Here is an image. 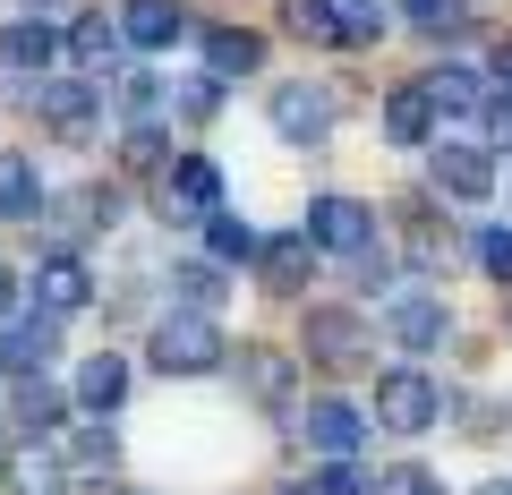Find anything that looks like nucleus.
Here are the masks:
<instances>
[{
    "instance_id": "nucleus-1",
    "label": "nucleus",
    "mask_w": 512,
    "mask_h": 495,
    "mask_svg": "<svg viewBox=\"0 0 512 495\" xmlns=\"http://www.w3.org/2000/svg\"><path fill=\"white\" fill-rule=\"evenodd\" d=\"M146 359L163 367V376H214V367L231 359V342H222V325H214L205 308H171L163 325H154Z\"/></svg>"
},
{
    "instance_id": "nucleus-2",
    "label": "nucleus",
    "mask_w": 512,
    "mask_h": 495,
    "mask_svg": "<svg viewBox=\"0 0 512 495\" xmlns=\"http://www.w3.org/2000/svg\"><path fill=\"white\" fill-rule=\"evenodd\" d=\"M436 419H444V385L427 376V367H384V376H376V427H393V436H427Z\"/></svg>"
},
{
    "instance_id": "nucleus-3",
    "label": "nucleus",
    "mask_w": 512,
    "mask_h": 495,
    "mask_svg": "<svg viewBox=\"0 0 512 495\" xmlns=\"http://www.w3.org/2000/svg\"><path fill=\"white\" fill-rule=\"evenodd\" d=\"M299 239H308L316 257H342V265H359L367 248H384V239H376V205H359V197H316Z\"/></svg>"
},
{
    "instance_id": "nucleus-4",
    "label": "nucleus",
    "mask_w": 512,
    "mask_h": 495,
    "mask_svg": "<svg viewBox=\"0 0 512 495\" xmlns=\"http://www.w3.org/2000/svg\"><path fill=\"white\" fill-rule=\"evenodd\" d=\"M111 26H120V52H163V43L188 35V9L180 0H120Z\"/></svg>"
},
{
    "instance_id": "nucleus-5",
    "label": "nucleus",
    "mask_w": 512,
    "mask_h": 495,
    "mask_svg": "<svg viewBox=\"0 0 512 495\" xmlns=\"http://www.w3.org/2000/svg\"><path fill=\"white\" fill-rule=\"evenodd\" d=\"M308 350H316V359H333V367H359L367 350H376V316H359V308H316V316H308Z\"/></svg>"
},
{
    "instance_id": "nucleus-6",
    "label": "nucleus",
    "mask_w": 512,
    "mask_h": 495,
    "mask_svg": "<svg viewBox=\"0 0 512 495\" xmlns=\"http://www.w3.org/2000/svg\"><path fill=\"white\" fill-rule=\"evenodd\" d=\"M436 197H453V205H478V197H495V154L487 146H444L436 137Z\"/></svg>"
},
{
    "instance_id": "nucleus-7",
    "label": "nucleus",
    "mask_w": 512,
    "mask_h": 495,
    "mask_svg": "<svg viewBox=\"0 0 512 495\" xmlns=\"http://www.w3.org/2000/svg\"><path fill=\"white\" fill-rule=\"evenodd\" d=\"M325 129H333V94H325V86L299 77V86L274 94V137H282V146H316Z\"/></svg>"
},
{
    "instance_id": "nucleus-8",
    "label": "nucleus",
    "mask_w": 512,
    "mask_h": 495,
    "mask_svg": "<svg viewBox=\"0 0 512 495\" xmlns=\"http://www.w3.org/2000/svg\"><path fill=\"white\" fill-rule=\"evenodd\" d=\"M299 436L316 444V461H359V444H367V419H359L350 402H308Z\"/></svg>"
},
{
    "instance_id": "nucleus-9",
    "label": "nucleus",
    "mask_w": 512,
    "mask_h": 495,
    "mask_svg": "<svg viewBox=\"0 0 512 495\" xmlns=\"http://www.w3.org/2000/svg\"><path fill=\"white\" fill-rule=\"evenodd\" d=\"M256 274H265V291H274V299H299V291H308V274H316V248L299 231L256 239Z\"/></svg>"
},
{
    "instance_id": "nucleus-10",
    "label": "nucleus",
    "mask_w": 512,
    "mask_h": 495,
    "mask_svg": "<svg viewBox=\"0 0 512 495\" xmlns=\"http://www.w3.org/2000/svg\"><path fill=\"white\" fill-rule=\"evenodd\" d=\"M86 299H94V274L69 257V248H60V257H43V274H35V316H52V325H60V316H77Z\"/></svg>"
},
{
    "instance_id": "nucleus-11",
    "label": "nucleus",
    "mask_w": 512,
    "mask_h": 495,
    "mask_svg": "<svg viewBox=\"0 0 512 495\" xmlns=\"http://www.w3.org/2000/svg\"><path fill=\"white\" fill-rule=\"evenodd\" d=\"M52 350H60L52 316H9V325H0V367H9V376H43Z\"/></svg>"
},
{
    "instance_id": "nucleus-12",
    "label": "nucleus",
    "mask_w": 512,
    "mask_h": 495,
    "mask_svg": "<svg viewBox=\"0 0 512 495\" xmlns=\"http://www.w3.org/2000/svg\"><path fill=\"white\" fill-rule=\"evenodd\" d=\"M444 325H453V316H444V299H427V291H410V299H393V308H384V333H393L402 350H436Z\"/></svg>"
},
{
    "instance_id": "nucleus-13",
    "label": "nucleus",
    "mask_w": 512,
    "mask_h": 495,
    "mask_svg": "<svg viewBox=\"0 0 512 495\" xmlns=\"http://www.w3.org/2000/svg\"><path fill=\"white\" fill-rule=\"evenodd\" d=\"M94 103H103V94H94L86 77H60V86H43V111H52V129L69 137V146H86V137H94Z\"/></svg>"
},
{
    "instance_id": "nucleus-14",
    "label": "nucleus",
    "mask_w": 512,
    "mask_h": 495,
    "mask_svg": "<svg viewBox=\"0 0 512 495\" xmlns=\"http://www.w3.org/2000/svg\"><path fill=\"white\" fill-rule=\"evenodd\" d=\"M256 69H265V35H248V26L205 35V77H256Z\"/></svg>"
},
{
    "instance_id": "nucleus-15",
    "label": "nucleus",
    "mask_w": 512,
    "mask_h": 495,
    "mask_svg": "<svg viewBox=\"0 0 512 495\" xmlns=\"http://www.w3.org/2000/svg\"><path fill=\"white\" fill-rule=\"evenodd\" d=\"M239 385H248V402L282 410V402H291V359L265 350V342H248V350H239Z\"/></svg>"
},
{
    "instance_id": "nucleus-16",
    "label": "nucleus",
    "mask_w": 512,
    "mask_h": 495,
    "mask_svg": "<svg viewBox=\"0 0 512 495\" xmlns=\"http://www.w3.org/2000/svg\"><path fill=\"white\" fill-rule=\"evenodd\" d=\"M384 137H393V146H427V137H436V103H427V86H393V103H384Z\"/></svg>"
},
{
    "instance_id": "nucleus-17",
    "label": "nucleus",
    "mask_w": 512,
    "mask_h": 495,
    "mask_svg": "<svg viewBox=\"0 0 512 495\" xmlns=\"http://www.w3.org/2000/svg\"><path fill=\"white\" fill-rule=\"evenodd\" d=\"M77 402H86L94 419H111V410L128 402V359H111V350H103V359H86V367H77Z\"/></svg>"
},
{
    "instance_id": "nucleus-18",
    "label": "nucleus",
    "mask_w": 512,
    "mask_h": 495,
    "mask_svg": "<svg viewBox=\"0 0 512 495\" xmlns=\"http://www.w3.org/2000/svg\"><path fill=\"white\" fill-rule=\"evenodd\" d=\"M325 18H333V52H367L384 35V0H325Z\"/></svg>"
},
{
    "instance_id": "nucleus-19",
    "label": "nucleus",
    "mask_w": 512,
    "mask_h": 495,
    "mask_svg": "<svg viewBox=\"0 0 512 495\" xmlns=\"http://www.w3.org/2000/svg\"><path fill=\"white\" fill-rule=\"evenodd\" d=\"M43 214V180L26 154H0V222H35Z\"/></svg>"
},
{
    "instance_id": "nucleus-20",
    "label": "nucleus",
    "mask_w": 512,
    "mask_h": 495,
    "mask_svg": "<svg viewBox=\"0 0 512 495\" xmlns=\"http://www.w3.org/2000/svg\"><path fill=\"white\" fill-rule=\"evenodd\" d=\"M52 52H60L52 18H18L9 35H0V60H9V69H52Z\"/></svg>"
},
{
    "instance_id": "nucleus-21",
    "label": "nucleus",
    "mask_w": 512,
    "mask_h": 495,
    "mask_svg": "<svg viewBox=\"0 0 512 495\" xmlns=\"http://www.w3.org/2000/svg\"><path fill=\"white\" fill-rule=\"evenodd\" d=\"M60 52H77L86 69H111V60H120V26H111V9H86V18L60 35Z\"/></svg>"
},
{
    "instance_id": "nucleus-22",
    "label": "nucleus",
    "mask_w": 512,
    "mask_h": 495,
    "mask_svg": "<svg viewBox=\"0 0 512 495\" xmlns=\"http://www.w3.org/2000/svg\"><path fill=\"white\" fill-rule=\"evenodd\" d=\"M60 453H69V461H60L69 487H77V478H111V470H120V436H111V427H86V436L60 444Z\"/></svg>"
},
{
    "instance_id": "nucleus-23",
    "label": "nucleus",
    "mask_w": 512,
    "mask_h": 495,
    "mask_svg": "<svg viewBox=\"0 0 512 495\" xmlns=\"http://www.w3.org/2000/svg\"><path fill=\"white\" fill-rule=\"evenodd\" d=\"M9 478H18V495H60V487H69V470H60V444H26V453L9 461Z\"/></svg>"
},
{
    "instance_id": "nucleus-24",
    "label": "nucleus",
    "mask_w": 512,
    "mask_h": 495,
    "mask_svg": "<svg viewBox=\"0 0 512 495\" xmlns=\"http://www.w3.org/2000/svg\"><path fill=\"white\" fill-rule=\"evenodd\" d=\"M256 239H265V231H248L239 214H214V222H205V248H214V265H256Z\"/></svg>"
},
{
    "instance_id": "nucleus-25",
    "label": "nucleus",
    "mask_w": 512,
    "mask_h": 495,
    "mask_svg": "<svg viewBox=\"0 0 512 495\" xmlns=\"http://www.w3.org/2000/svg\"><path fill=\"white\" fill-rule=\"evenodd\" d=\"M419 86H427L436 111H487V86H478L470 69H436V77H419Z\"/></svg>"
},
{
    "instance_id": "nucleus-26",
    "label": "nucleus",
    "mask_w": 512,
    "mask_h": 495,
    "mask_svg": "<svg viewBox=\"0 0 512 495\" xmlns=\"http://www.w3.org/2000/svg\"><path fill=\"white\" fill-rule=\"evenodd\" d=\"M171 111H180V120H214L222 111V77H180V86H171Z\"/></svg>"
},
{
    "instance_id": "nucleus-27",
    "label": "nucleus",
    "mask_w": 512,
    "mask_h": 495,
    "mask_svg": "<svg viewBox=\"0 0 512 495\" xmlns=\"http://www.w3.org/2000/svg\"><path fill=\"white\" fill-rule=\"evenodd\" d=\"M60 410H69V402H60V385H43V376H26V385H18V419L26 427H60Z\"/></svg>"
},
{
    "instance_id": "nucleus-28",
    "label": "nucleus",
    "mask_w": 512,
    "mask_h": 495,
    "mask_svg": "<svg viewBox=\"0 0 512 495\" xmlns=\"http://www.w3.org/2000/svg\"><path fill=\"white\" fill-rule=\"evenodd\" d=\"M367 495H444V478H436V470H419V461H402V470H384Z\"/></svg>"
},
{
    "instance_id": "nucleus-29",
    "label": "nucleus",
    "mask_w": 512,
    "mask_h": 495,
    "mask_svg": "<svg viewBox=\"0 0 512 495\" xmlns=\"http://www.w3.org/2000/svg\"><path fill=\"white\" fill-rule=\"evenodd\" d=\"M120 163H128V171H163V163H171V154H163V129H128V137H120Z\"/></svg>"
},
{
    "instance_id": "nucleus-30",
    "label": "nucleus",
    "mask_w": 512,
    "mask_h": 495,
    "mask_svg": "<svg viewBox=\"0 0 512 495\" xmlns=\"http://www.w3.org/2000/svg\"><path fill=\"white\" fill-rule=\"evenodd\" d=\"M171 282H180V291L197 299L205 316H214V299H222V265H171Z\"/></svg>"
},
{
    "instance_id": "nucleus-31",
    "label": "nucleus",
    "mask_w": 512,
    "mask_h": 495,
    "mask_svg": "<svg viewBox=\"0 0 512 495\" xmlns=\"http://www.w3.org/2000/svg\"><path fill=\"white\" fill-rule=\"evenodd\" d=\"M478 265H487V282H512V222H495V231L478 239Z\"/></svg>"
},
{
    "instance_id": "nucleus-32",
    "label": "nucleus",
    "mask_w": 512,
    "mask_h": 495,
    "mask_svg": "<svg viewBox=\"0 0 512 495\" xmlns=\"http://www.w3.org/2000/svg\"><path fill=\"white\" fill-rule=\"evenodd\" d=\"M282 18H291V35H308V43H333V18H325V0H291Z\"/></svg>"
},
{
    "instance_id": "nucleus-33",
    "label": "nucleus",
    "mask_w": 512,
    "mask_h": 495,
    "mask_svg": "<svg viewBox=\"0 0 512 495\" xmlns=\"http://www.w3.org/2000/svg\"><path fill=\"white\" fill-rule=\"evenodd\" d=\"M376 478L359 470V461H325V478H316V495H367Z\"/></svg>"
},
{
    "instance_id": "nucleus-34",
    "label": "nucleus",
    "mask_w": 512,
    "mask_h": 495,
    "mask_svg": "<svg viewBox=\"0 0 512 495\" xmlns=\"http://www.w3.org/2000/svg\"><path fill=\"white\" fill-rule=\"evenodd\" d=\"M410 18L427 26V35H444V26H461V0H402Z\"/></svg>"
},
{
    "instance_id": "nucleus-35",
    "label": "nucleus",
    "mask_w": 512,
    "mask_h": 495,
    "mask_svg": "<svg viewBox=\"0 0 512 495\" xmlns=\"http://www.w3.org/2000/svg\"><path fill=\"white\" fill-rule=\"evenodd\" d=\"M444 248H453V239H436V222L410 214V257H419V265H444Z\"/></svg>"
},
{
    "instance_id": "nucleus-36",
    "label": "nucleus",
    "mask_w": 512,
    "mask_h": 495,
    "mask_svg": "<svg viewBox=\"0 0 512 495\" xmlns=\"http://www.w3.org/2000/svg\"><path fill=\"white\" fill-rule=\"evenodd\" d=\"M120 103H128V111H154V103H163V86H154L146 69H128V77H120Z\"/></svg>"
},
{
    "instance_id": "nucleus-37",
    "label": "nucleus",
    "mask_w": 512,
    "mask_h": 495,
    "mask_svg": "<svg viewBox=\"0 0 512 495\" xmlns=\"http://www.w3.org/2000/svg\"><path fill=\"white\" fill-rule=\"evenodd\" d=\"M487 137H495V146H512V94H487Z\"/></svg>"
},
{
    "instance_id": "nucleus-38",
    "label": "nucleus",
    "mask_w": 512,
    "mask_h": 495,
    "mask_svg": "<svg viewBox=\"0 0 512 495\" xmlns=\"http://www.w3.org/2000/svg\"><path fill=\"white\" fill-rule=\"evenodd\" d=\"M9 316H18V274L0 265V325H9Z\"/></svg>"
},
{
    "instance_id": "nucleus-39",
    "label": "nucleus",
    "mask_w": 512,
    "mask_h": 495,
    "mask_svg": "<svg viewBox=\"0 0 512 495\" xmlns=\"http://www.w3.org/2000/svg\"><path fill=\"white\" fill-rule=\"evenodd\" d=\"M478 495H512V478H487V487H478Z\"/></svg>"
},
{
    "instance_id": "nucleus-40",
    "label": "nucleus",
    "mask_w": 512,
    "mask_h": 495,
    "mask_svg": "<svg viewBox=\"0 0 512 495\" xmlns=\"http://www.w3.org/2000/svg\"><path fill=\"white\" fill-rule=\"evenodd\" d=\"M43 9H52V0H26V18H43Z\"/></svg>"
}]
</instances>
